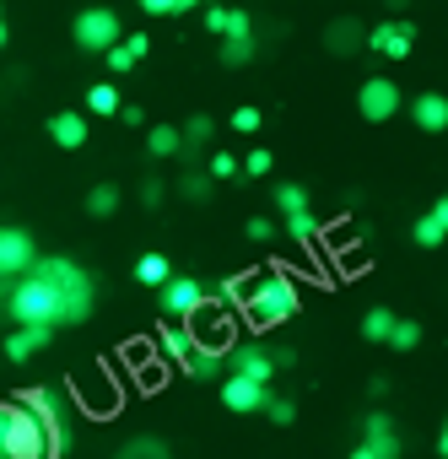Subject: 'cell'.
I'll return each mask as SVG.
<instances>
[{
  "label": "cell",
  "instance_id": "cell-20",
  "mask_svg": "<svg viewBox=\"0 0 448 459\" xmlns=\"http://www.w3.org/2000/svg\"><path fill=\"white\" fill-rule=\"evenodd\" d=\"M146 152H151V157H178V152H184L178 125H151V130H146Z\"/></svg>",
  "mask_w": 448,
  "mask_h": 459
},
{
  "label": "cell",
  "instance_id": "cell-43",
  "mask_svg": "<svg viewBox=\"0 0 448 459\" xmlns=\"http://www.w3.org/2000/svg\"><path fill=\"white\" fill-rule=\"evenodd\" d=\"M0 49H6V17H0Z\"/></svg>",
  "mask_w": 448,
  "mask_h": 459
},
{
  "label": "cell",
  "instance_id": "cell-40",
  "mask_svg": "<svg viewBox=\"0 0 448 459\" xmlns=\"http://www.w3.org/2000/svg\"><path fill=\"white\" fill-rule=\"evenodd\" d=\"M221 28H228V6H211V12H205V33L221 39Z\"/></svg>",
  "mask_w": 448,
  "mask_h": 459
},
{
  "label": "cell",
  "instance_id": "cell-21",
  "mask_svg": "<svg viewBox=\"0 0 448 459\" xmlns=\"http://www.w3.org/2000/svg\"><path fill=\"white\" fill-rule=\"evenodd\" d=\"M168 276H173L168 255H141V260H135V281H141V287H162Z\"/></svg>",
  "mask_w": 448,
  "mask_h": 459
},
{
  "label": "cell",
  "instance_id": "cell-38",
  "mask_svg": "<svg viewBox=\"0 0 448 459\" xmlns=\"http://www.w3.org/2000/svg\"><path fill=\"white\" fill-rule=\"evenodd\" d=\"M141 12H151V17H178V0H141Z\"/></svg>",
  "mask_w": 448,
  "mask_h": 459
},
{
  "label": "cell",
  "instance_id": "cell-9",
  "mask_svg": "<svg viewBox=\"0 0 448 459\" xmlns=\"http://www.w3.org/2000/svg\"><path fill=\"white\" fill-rule=\"evenodd\" d=\"M33 260H39L33 233H22V227H0V276H22V271H33Z\"/></svg>",
  "mask_w": 448,
  "mask_h": 459
},
{
  "label": "cell",
  "instance_id": "cell-15",
  "mask_svg": "<svg viewBox=\"0 0 448 459\" xmlns=\"http://www.w3.org/2000/svg\"><path fill=\"white\" fill-rule=\"evenodd\" d=\"M410 238H416L421 249H437V244L448 238V200H432V205H426V216L416 221V233H410Z\"/></svg>",
  "mask_w": 448,
  "mask_h": 459
},
{
  "label": "cell",
  "instance_id": "cell-6",
  "mask_svg": "<svg viewBox=\"0 0 448 459\" xmlns=\"http://www.w3.org/2000/svg\"><path fill=\"white\" fill-rule=\"evenodd\" d=\"M119 17L108 12V6H87L82 17H76V44L87 49V55H103L108 44H119Z\"/></svg>",
  "mask_w": 448,
  "mask_h": 459
},
{
  "label": "cell",
  "instance_id": "cell-10",
  "mask_svg": "<svg viewBox=\"0 0 448 459\" xmlns=\"http://www.w3.org/2000/svg\"><path fill=\"white\" fill-rule=\"evenodd\" d=\"M216 394H221V405H228V411L249 416V411H260V405H265V394H271V389H265L260 378H244V373H233V368H228V373H221V389H216Z\"/></svg>",
  "mask_w": 448,
  "mask_h": 459
},
{
  "label": "cell",
  "instance_id": "cell-36",
  "mask_svg": "<svg viewBox=\"0 0 448 459\" xmlns=\"http://www.w3.org/2000/svg\"><path fill=\"white\" fill-rule=\"evenodd\" d=\"M233 130H238V135H254V130H260V108H249V103H244V108L233 114Z\"/></svg>",
  "mask_w": 448,
  "mask_h": 459
},
{
  "label": "cell",
  "instance_id": "cell-18",
  "mask_svg": "<svg viewBox=\"0 0 448 459\" xmlns=\"http://www.w3.org/2000/svg\"><path fill=\"white\" fill-rule=\"evenodd\" d=\"M189 346H194V319H168V325H162V346H157V351H162L168 362H178Z\"/></svg>",
  "mask_w": 448,
  "mask_h": 459
},
{
  "label": "cell",
  "instance_id": "cell-1",
  "mask_svg": "<svg viewBox=\"0 0 448 459\" xmlns=\"http://www.w3.org/2000/svg\"><path fill=\"white\" fill-rule=\"evenodd\" d=\"M33 271L60 292V325H87L92 319V276L76 265V260H65V255H39L33 260Z\"/></svg>",
  "mask_w": 448,
  "mask_h": 459
},
{
  "label": "cell",
  "instance_id": "cell-14",
  "mask_svg": "<svg viewBox=\"0 0 448 459\" xmlns=\"http://www.w3.org/2000/svg\"><path fill=\"white\" fill-rule=\"evenodd\" d=\"M362 443H367L373 459H400V432H394V421H389L383 411L367 416V437H362Z\"/></svg>",
  "mask_w": 448,
  "mask_h": 459
},
{
  "label": "cell",
  "instance_id": "cell-37",
  "mask_svg": "<svg viewBox=\"0 0 448 459\" xmlns=\"http://www.w3.org/2000/svg\"><path fill=\"white\" fill-rule=\"evenodd\" d=\"M228 33H254L249 12H233V6H228V28H221V39H228Z\"/></svg>",
  "mask_w": 448,
  "mask_h": 459
},
{
  "label": "cell",
  "instance_id": "cell-8",
  "mask_svg": "<svg viewBox=\"0 0 448 459\" xmlns=\"http://www.w3.org/2000/svg\"><path fill=\"white\" fill-rule=\"evenodd\" d=\"M157 292H162V314H168V319H194V314L205 308V287H200L194 276H168Z\"/></svg>",
  "mask_w": 448,
  "mask_h": 459
},
{
  "label": "cell",
  "instance_id": "cell-35",
  "mask_svg": "<svg viewBox=\"0 0 448 459\" xmlns=\"http://www.w3.org/2000/svg\"><path fill=\"white\" fill-rule=\"evenodd\" d=\"M178 189H184L189 200H211V178H205V173H184V184H178Z\"/></svg>",
  "mask_w": 448,
  "mask_h": 459
},
{
  "label": "cell",
  "instance_id": "cell-23",
  "mask_svg": "<svg viewBox=\"0 0 448 459\" xmlns=\"http://www.w3.org/2000/svg\"><path fill=\"white\" fill-rule=\"evenodd\" d=\"M254 60V33H228V44H221V65H249Z\"/></svg>",
  "mask_w": 448,
  "mask_h": 459
},
{
  "label": "cell",
  "instance_id": "cell-17",
  "mask_svg": "<svg viewBox=\"0 0 448 459\" xmlns=\"http://www.w3.org/2000/svg\"><path fill=\"white\" fill-rule=\"evenodd\" d=\"M49 141H55V146H65V152L87 146V119H82V114H71V108H65V114H55V119H49Z\"/></svg>",
  "mask_w": 448,
  "mask_h": 459
},
{
  "label": "cell",
  "instance_id": "cell-27",
  "mask_svg": "<svg viewBox=\"0 0 448 459\" xmlns=\"http://www.w3.org/2000/svg\"><path fill=\"white\" fill-rule=\"evenodd\" d=\"M178 135H184V146H205L216 135V125H211V114H194L189 125H178Z\"/></svg>",
  "mask_w": 448,
  "mask_h": 459
},
{
  "label": "cell",
  "instance_id": "cell-41",
  "mask_svg": "<svg viewBox=\"0 0 448 459\" xmlns=\"http://www.w3.org/2000/svg\"><path fill=\"white\" fill-rule=\"evenodd\" d=\"M271 233H276V227H271V221H265V216H254V221H249V238H260V244H265V238H271Z\"/></svg>",
  "mask_w": 448,
  "mask_h": 459
},
{
  "label": "cell",
  "instance_id": "cell-28",
  "mask_svg": "<svg viewBox=\"0 0 448 459\" xmlns=\"http://www.w3.org/2000/svg\"><path fill=\"white\" fill-rule=\"evenodd\" d=\"M119 459H173V454H168L157 437H135V443H125V448H119Z\"/></svg>",
  "mask_w": 448,
  "mask_h": 459
},
{
  "label": "cell",
  "instance_id": "cell-5",
  "mask_svg": "<svg viewBox=\"0 0 448 459\" xmlns=\"http://www.w3.org/2000/svg\"><path fill=\"white\" fill-rule=\"evenodd\" d=\"M17 405L44 427V443H49V459H60L65 448H71V427H65V400H60V389H49V384H33V389H22L17 394Z\"/></svg>",
  "mask_w": 448,
  "mask_h": 459
},
{
  "label": "cell",
  "instance_id": "cell-13",
  "mask_svg": "<svg viewBox=\"0 0 448 459\" xmlns=\"http://www.w3.org/2000/svg\"><path fill=\"white\" fill-rule=\"evenodd\" d=\"M49 341H55V325H17V330L6 335V357H12V362H28V357H39Z\"/></svg>",
  "mask_w": 448,
  "mask_h": 459
},
{
  "label": "cell",
  "instance_id": "cell-12",
  "mask_svg": "<svg viewBox=\"0 0 448 459\" xmlns=\"http://www.w3.org/2000/svg\"><path fill=\"white\" fill-rule=\"evenodd\" d=\"M221 357L233 362V373H244V378H260V384H271V373H276L271 351H265V346H249V341H244V346H228Z\"/></svg>",
  "mask_w": 448,
  "mask_h": 459
},
{
  "label": "cell",
  "instance_id": "cell-7",
  "mask_svg": "<svg viewBox=\"0 0 448 459\" xmlns=\"http://www.w3.org/2000/svg\"><path fill=\"white\" fill-rule=\"evenodd\" d=\"M357 108H362V119H373V125L394 119V114H400V82H389V76H367L362 92H357Z\"/></svg>",
  "mask_w": 448,
  "mask_h": 459
},
{
  "label": "cell",
  "instance_id": "cell-32",
  "mask_svg": "<svg viewBox=\"0 0 448 459\" xmlns=\"http://www.w3.org/2000/svg\"><path fill=\"white\" fill-rule=\"evenodd\" d=\"M103 60H108V71H114V76L135 71V60H130V49H125V44H108V49H103Z\"/></svg>",
  "mask_w": 448,
  "mask_h": 459
},
{
  "label": "cell",
  "instance_id": "cell-25",
  "mask_svg": "<svg viewBox=\"0 0 448 459\" xmlns=\"http://www.w3.org/2000/svg\"><path fill=\"white\" fill-rule=\"evenodd\" d=\"M87 108H92V114H119V87H114V82L87 87Z\"/></svg>",
  "mask_w": 448,
  "mask_h": 459
},
{
  "label": "cell",
  "instance_id": "cell-16",
  "mask_svg": "<svg viewBox=\"0 0 448 459\" xmlns=\"http://www.w3.org/2000/svg\"><path fill=\"white\" fill-rule=\"evenodd\" d=\"M410 125H416V130H426V135L448 130V103H443L437 92H421V98L410 103Z\"/></svg>",
  "mask_w": 448,
  "mask_h": 459
},
{
  "label": "cell",
  "instance_id": "cell-3",
  "mask_svg": "<svg viewBox=\"0 0 448 459\" xmlns=\"http://www.w3.org/2000/svg\"><path fill=\"white\" fill-rule=\"evenodd\" d=\"M244 308H249V319H254V325H281V319H292V314L303 308V292H297V281H292V276L271 271L265 281H249Z\"/></svg>",
  "mask_w": 448,
  "mask_h": 459
},
{
  "label": "cell",
  "instance_id": "cell-30",
  "mask_svg": "<svg viewBox=\"0 0 448 459\" xmlns=\"http://www.w3.org/2000/svg\"><path fill=\"white\" fill-rule=\"evenodd\" d=\"M260 411H265L276 427H292V421H297V405H292V400H276V394H265V405H260Z\"/></svg>",
  "mask_w": 448,
  "mask_h": 459
},
{
  "label": "cell",
  "instance_id": "cell-11",
  "mask_svg": "<svg viewBox=\"0 0 448 459\" xmlns=\"http://www.w3.org/2000/svg\"><path fill=\"white\" fill-rule=\"evenodd\" d=\"M367 49H378V55H389V60H410L416 28H410V22H383V28L367 33Z\"/></svg>",
  "mask_w": 448,
  "mask_h": 459
},
{
  "label": "cell",
  "instance_id": "cell-24",
  "mask_svg": "<svg viewBox=\"0 0 448 459\" xmlns=\"http://www.w3.org/2000/svg\"><path fill=\"white\" fill-rule=\"evenodd\" d=\"M357 44H367L362 22H335V28H330V49H335V55H351Z\"/></svg>",
  "mask_w": 448,
  "mask_h": 459
},
{
  "label": "cell",
  "instance_id": "cell-31",
  "mask_svg": "<svg viewBox=\"0 0 448 459\" xmlns=\"http://www.w3.org/2000/svg\"><path fill=\"white\" fill-rule=\"evenodd\" d=\"M216 292H221V303H238V308H244V298H249V276H228Z\"/></svg>",
  "mask_w": 448,
  "mask_h": 459
},
{
  "label": "cell",
  "instance_id": "cell-29",
  "mask_svg": "<svg viewBox=\"0 0 448 459\" xmlns=\"http://www.w3.org/2000/svg\"><path fill=\"white\" fill-rule=\"evenodd\" d=\"M389 325H394V314H389V308H367L362 335H367V341H383V335H389Z\"/></svg>",
  "mask_w": 448,
  "mask_h": 459
},
{
  "label": "cell",
  "instance_id": "cell-26",
  "mask_svg": "<svg viewBox=\"0 0 448 459\" xmlns=\"http://www.w3.org/2000/svg\"><path fill=\"white\" fill-rule=\"evenodd\" d=\"M87 211H92V216H114V211H119V189H114V184H92V189H87Z\"/></svg>",
  "mask_w": 448,
  "mask_h": 459
},
{
  "label": "cell",
  "instance_id": "cell-44",
  "mask_svg": "<svg viewBox=\"0 0 448 459\" xmlns=\"http://www.w3.org/2000/svg\"><path fill=\"white\" fill-rule=\"evenodd\" d=\"M389 6H394V12H405V6H410V0H389Z\"/></svg>",
  "mask_w": 448,
  "mask_h": 459
},
{
  "label": "cell",
  "instance_id": "cell-22",
  "mask_svg": "<svg viewBox=\"0 0 448 459\" xmlns=\"http://www.w3.org/2000/svg\"><path fill=\"white\" fill-rule=\"evenodd\" d=\"M383 346H389V351H416V346H421V325H416V319H394L389 335H383Z\"/></svg>",
  "mask_w": 448,
  "mask_h": 459
},
{
  "label": "cell",
  "instance_id": "cell-4",
  "mask_svg": "<svg viewBox=\"0 0 448 459\" xmlns=\"http://www.w3.org/2000/svg\"><path fill=\"white\" fill-rule=\"evenodd\" d=\"M0 459H49L44 427L17 400H0Z\"/></svg>",
  "mask_w": 448,
  "mask_h": 459
},
{
  "label": "cell",
  "instance_id": "cell-2",
  "mask_svg": "<svg viewBox=\"0 0 448 459\" xmlns=\"http://www.w3.org/2000/svg\"><path fill=\"white\" fill-rule=\"evenodd\" d=\"M6 314L17 325H55L60 330V292L39 276V271H22L6 292Z\"/></svg>",
  "mask_w": 448,
  "mask_h": 459
},
{
  "label": "cell",
  "instance_id": "cell-42",
  "mask_svg": "<svg viewBox=\"0 0 448 459\" xmlns=\"http://www.w3.org/2000/svg\"><path fill=\"white\" fill-rule=\"evenodd\" d=\"M351 459H373V454H367V443H357V448H351Z\"/></svg>",
  "mask_w": 448,
  "mask_h": 459
},
{
  "label": "cell",
  "instance_id": "cell-19",
  "mask_svg": "<svg viewBox=\"0 0 448 459\" xmlns=\"http://www.w3.org/2000/svg\"><path fill=\"white\" fill-rule=\"evenodd\" d=\"M281 216H287L292 244H303V249H314V244H319V221H314V211H308V205H292V211H281Z\"/></svg>",
  "mask_w": 448,
  "mask_h": 459
},
{
  "label": "cell",
  "instance_id": "cell-39",
  "mask_svg": "<svg viewBox=\"0 0 448 459\" xmlns=\"http://www.w3.org/2000/svg\"><path fill=\"white\" fill-rule=\"evenodd\" d=\"M271 162H276L271 152H249V157H244V173H271Z\"/></svg>",
  "mask_w": 448,
  "mask_h": 459
},
{
  "label": "cell",
  "instance_id": "cell-33",
  "mask_svg": "<svg viewBox=\"0 0 448 459\" xmlns=\"http://www.w3.org/2000/svg\"><path fill=\"white\" fill-rule=\"evenodd\" d=\"M205 178H238V157H233V152H216V157H211V173H205Z\"/></svg>",
  "mask_w": 448,
  "mask_h": 459
},
{
  "label": "cell",
  "instance_id": "cell-45",
  "mask_svg": "<svg viewBox=\"0 0 448 459\" xmlns=\"http://www.w3.org/2000/svg\"><path fill=\"white\" fill-rule=\"evenodd\" d=\"M189 6H200V0H178V12H189Z\"/></svg>",
  "mask_w": 448,
  "mask_h": 459
},
{
  "label": "cell",
  "instance_id": "cell-34",
  "mask_svg": "<svg viewBox=\"0 0 448 459\" xmlns=\"http://www.w3.org/2000/svg\"><path fill=\"white\" fill-rule=\"evenodd\" d=\"M119 44L130 49V60H135V65H141V60L151 55V39H146V33H119Z\"/></svg>",
  "mask_w": 448,
  "mask_h": 459
}]
</instances>
